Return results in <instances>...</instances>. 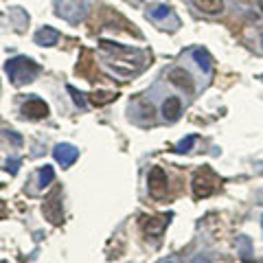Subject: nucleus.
<instances>
[{
  "mask_svg": "<svg viewBox=\"0 0 263 263\" xmlns=\"http://www.w3.org/2000/svg\"><path fill=\"white\" fill-rule=\"evenodd\" d=\"M53 158L60 162L64 169H68L79 158V149L72 147L70 143H60V145H55V149H53Z\"/></svg>",
  "mask_w": 263,
  "mask_h": 263,
  "instance_id": "nucleus-7",
  "label": "nucleus"
},
{
  "mask_svg": "<svg viewBox=\"0 0 263 263\" xmlns=\"http://www.w3.org/2000/svg\"><path fill=\"white\" fill-rule=\"evenodd\" d=\"M195 141L197 138L191 134V136H186V138H182V141H180L178 145H176V152L178 154H186V152H191V147L195 145Z\"/></svg>",
  "mask_w": 263,
  "mask_h": 263,
  "instance_id": "nucleus-15",
  "label": "nucleus"
},
{
  "mask_svg": "<svg viewBox=\"0 0 263 263\" xmlns=\"http://www.w3.org/2000/svg\"><path fill=\"white\" fill-rule=\"evenodd\" d=\"M193 7L204 15H219L224 11V0H191Z\"/></svg>",
  "mask_w": 263,
  "mask_h": 263,
  "instance_id": "nucleus-11",
  "label": "nucleus"
},
{
  "mask_svg": "<svg viewBox=\"0 0 263 263\" xmlns=\"http://www.w3.org/2000/svg\"><path fill=\"white\" fill-rule=\"evenodd\" d=\"M18 169H20V158H9L7 160V171H9L11 176L18 174Z\"/></svg>",
  "mask_w": 263,
  "mask_h": 263,
  "instance_id": "nucleus-18",
  "label": "nucleus"
},
{
  "mask_svg": "<svg viewBox=\"0 0 263 263\" xmlns=\"http://www.w3.org/2000/svg\"><path fill=\"white\" fill-rule=\"evenodd\" d=\"M5 70L15 86H24V84H31L37 77L40 66L33 60H29V57H13V60L5 64Z\"/></svg>",
  "mask_w": 263,
  "mask_h": 263,
  "instance_id": "nucleus-2",
  "label": "nucleus"
},
{
  "mask_svg": "<svg viewBox=\"0 0 263 263\" xmlns=\"http://www.w3.org/2000/svg\"><path fill=\"white\" fill-rule=\"evenodd\" d=\"M169 81L180 90L193 92V77H191V72L184 70V68H171L169 70Z\"/></svg>",
  "mask_w": 263,
  "mask_h": 263,
  "instance_id": "nucleus-8",
  "label": "nucleus"
},
{
  "mask_svg": "<svg viewBox=\"0 0 263 263\" xmlns=\"http://www.w3.org/2000/svg\"><path fill=\"white\" fill-rule=\"evenodd\" d=\"M162 117L164 121H176L180 117V112H182V101H180V97H167L162 101Z\"/></svg>",
  "mask_w": 263,
  "mask_h": 263,
  "instance_id": "nucleus-10",
  "label": "nucleus"
},
{
  "mask_svg": "<svg viewBox=\"0 0 263 263\" xmlns=\"http://www.w3.org/2000/svg\"><path fill=\"white\" fill-rule=\"evenodd\" d=\"M147 189H149V195L160 200V197L167 195V189H169V180H167V171L162 167H152L149 174H147Z\"/></svg>",
  "mask_w": 263,
  "mask_h": 263,
  "instance_id": "nucleus-4",
  "label": "nucleus"
},
{
  "mask_svg": "<svg viewBox=\"0 0 263 263\" xmlns=\"http://www.w3.org/2000/svg\"><path fill=\"white\" fill-rule=\"evenodd\" d=\"M68 92L72 95V101H75L77 108H86V97H84V95L77 92V90L72 88V86H68Z\"/></svg>",
  "mask_w": 263,
  "mask_h": 263,
  "instance_id": "nucleus-16",
  "label": "nucleus"
},
{
  "mask_svg": "<svg viewBox=\"0 0 263 263\" xmlns=\"http://www.w3.org/2000/svg\"><path fill=\"white\" fill-rule=\"evenodd\" d=\"M37 178H40V189H46L48 184H53V180H55V169L51 167V164H44V167L37 171Z\"/></svg>",
  "mask_w": 263,
  "mask_h": 263,
  "instance_id": "nucleus-12",
  "label": "nucleus"
},
{
  "mask_svg": "<svg viewBox=\"0 0 263 263\" xmlns=\"http://www.w3.org/2000/svg\"><path fill=\"white\" fill-rule=\"evenodd\" d=\"M215 189H217V176L213 174L211 169L197 171L195 178H193V195L197 200H206V197H211L215 193Z\"/></svg>",
  "mask_w": 263,
  "mask_h": 263,
  "instance_id": "nucleus-3",
  "label": "nucleus"
},
{
  "mask_svg": "<svg viewBox=\"0 0 263 263\" xmlns=\"http://www.w3.org/2000/svg\"><path fill=\"white\" fill-rule=\"evenodd\" d=\"M114 99H117V95L114 92H95V95H90V101H92L97 108H101V105H108L112 103Z\"/></svg>",
  "mask_w": 263,
  "mask_h": 263,
  "instance_id": "nucleus-13",
  "label": "nucleus"
},
{
  "mask_svg": "<svg viewBox=\"0 0 263 263\" xmlns=\"http://www.w3.org/2000/svg\"><path fill=\"white\" fill-rule=\"evenodd\" d=\"M164 15H169V7L167 5H160V7H156V9L152 11L154 20H160V18H164Z\"/></svg>",
  "mask_w": 263,
  "mask_h": 263,
  "instance_id": "nucleus-17",
  "label": "nucleus"
},
{
  "mask_svg": "<svg viewBox=\"0 0 263 263\" xmlns=\"http://www.w3.org/2000/svg\"><path fill=\"white\" fill-rule=\"evenodd\" d=\"M259 9L263 11V0H259Z\"/></svg>",
  "mask_w": 263,
  "mask_h": 263,
  "instance_id": "nucleus-20",
  "label": "nucleus"
},
{
  "mask_svg": "<svg viewBox=\"0 0 263 263\" xmlns=\"http://www.w3.org/2000/svg\"><path fill=\"white\" fill-rule=\"evenodd\" d=\"M33 40H35L37 46H55L57 42H60V31L53 29V27H42L35 31V35H33Z\"/></svg>",
  "mask_w": 263,
  "mask_h": 263,
  "instance_id": "nucleus-9",
  "label": "nucleus"
},
{
  "mask_svg": "<svg viewBox=\"0 0 263 263\" xmlns=\"http://www.w3.org/2000/svg\"><path fill=\"white\" fill-rule=\"evenodd\" d=\"M169 217L171 215H152V217H143L141 219V228L147 237H154V239H158V237L164 233V228L169 224Z\"/></svg>",
  "mask_w": 263,
  "mask_h": 263,
  "instance_id": "nucleus-6",
  "label": "nucleus"
},
{
  "mask_svg": "<svg viewBox=\"0 0 263 263\" xmlns=\"http://www.w3.org/2000/svg\"><path fill=\"white\" fill-rule=\"evenodd\" d=\"M101 46L105 48V51L119 53V57H112V60L108 62V68L114 72V75L125 79V77H132L141 70L143 62L136 57V51L125 48V46H119V44H112V42H108V40H101Z\"/></svg>",
  "mask_w": 263,
  "mask_h": 263,
  "instance_id": "nucleus-1",
  "label": "nucleus"
},
{
  "mask_svg": "<svg viewBox=\"0 0 263 263\" xmlns=\"http://www.w3.org/2000/svg\"><path fill=\"white\" fill-rule=\"evenodd\" d=\"M22 117L31 119V121H40L48 117V105L44 103V99L40 97H31L22 103Z\"/></svg>",
  "mask_w": 263,
  "mask_h": 263,
  "instance_id": "nucleus-5",
  "label": "nucleus"
},
{
  "mask_svg": "<svg viewBox=\"0 0 263 263\" xmlns=\"http://www.w3.org/2000/svg\"><path fill=\"white\" fill-rule=\"evenodd\" d=\"M169 263H171V261H169Z\"/></svg>",
  "mask_w": 263,
  "mask_h": 263,
  "instance_id": "nucleus-22",
  "label": "nucleus"
},
{
  "mask_svg": "<svg viewBox=\"0 0 263 263\" xmlns=\"http://www.w3.org/2000/svg\"><path fill=\"white\" fill-rule=\"evenodd\" d=\"M193 263H206V259H202V257H195Z\"/></svg>",
  "mask_w": 263,
  "mask_h": 263,
  "instance_id": "nucleus-19",
  "label": "nucleus"
},
{
  "mask_svg": "<svg viewBox=\"0 0 263 263\" xmlns=\"http://www.w3.org/2000/svg\"><path fill=\"white\" fill-rule=\"evenodd\" d=\"M261 40H263V37H261Z\"/></svg>",
  "mask_w": 263,
  "mask_h": 263,
  "instance_id": "nucleus-21",
  "label": "nucleus"
},
{
  "mask_svg": "<svg viewBox=\"0 0 263 263\" xmlns=\"http://www.w3.org/2000/svg\"><path fill=\"white\" fill-rule=\"evenodd\" d=\"M193 57H195V62H197V66L206 72V70H211V60H209V55H206V51H202V48H195L193 51Z\"/></svg>",
  "mask_w": 263,
  "mask_h": 263,
  "instance_id": "nucleus-14",
  "label": "nucleus"
}]
</instances>
